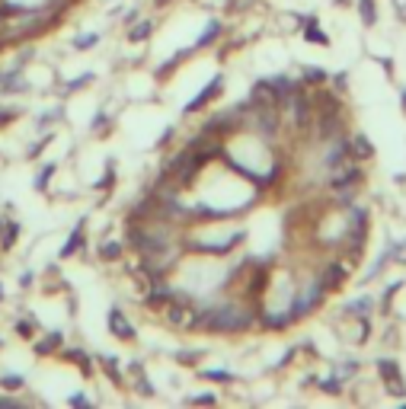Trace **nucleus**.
<instances>
[{"label": "nucleus", "mask_w": 406, "mask_h": 409, "mask_svg": "<svg viewBox=\"0 0 406 409\" xmlns=\"http://www.w3.org/2000/svg\"><path fill=\"white\" fill-rule=\"evenodd\" d=\"M256 323V314L249 307L237 304V301H221V304H199V329L205 333H243L249 326Z\"/></svg>", "instance_id": "obj_1"}, {"label": "nucleus", "mask_w": 406, "mask_h": 409, "mask_svg": "<svg viewBox=\"0 0 406 409\" xmlns=\"http://www.w3.org/2000/svg\"><path fill=\"white\" fill-rule=\"evenodd\" d=\"M109 333L115 336V339H122V342H131V339H135V326H131V320L125 316L122 307H112L109 310Z\"/></svg>", "instance_id": "obj_2"}, {"label": "nucleus", "mask_w": 406, "mask_h": 409, "mask_svg": "<svg viewBox=\"0 0 406 409\" xmlns=\"http://www.w3.org/2000/svg\"><path fill=\"white\" fill-rule=\"evenodd\" d=\"M378 371H381V377H384V384H387L394 393H403L406 387H403V374H400V368L390 358H381L378 362Z\"/></svg>", "instance_id": "obj_3"}, {"label": "nucleus", "mask_w": 406, "mask_h": 409, "mask_svg": "<svg viewBox=\"0 0 406 409\" xmlns=\"http://www.w3.org/2000/svg\"><path fill=\"white\" fill-rule=\"evenodd\" d=\"M221 86H224V77H221V74H218V77H212V84L205 86L202 93H199L192 102H189V106H185V112H199V109H205V106H208V102H212L214 96L221 93Z\"/></svg>", "instance_id": "obj_4"}, {"label": "nucleus", "mask_w": 406, "mask_h": 409, "mask_svg": "<svg viewBox=\"0 0 406 409\" xmlns=\"http://www.w3.org/2000/svg\"><path fill=\"white\" fill-rule=\"evenodd\" d=\"M349 148H352V157H361V160H368L371 154H374V148H371V144L361 138V135L355 141H349Z\"/></svg>", "instance_id": "obj_5"}, {"label": "nucleus", "mask_w": 406, "mask_h": 409, "mask_svg": "<svg viewBox=\"0 0 406 409\" xmlns=\"http://www.w3.org/2000/svg\"><path fill=\"white\" fill-rule=\"evenodd\" d=\"M150 32H154V23H150V19H141L138 29H131L128 32V42H144Z\"/></svg>", "instance_id": "obj_6"}, {"label": "nucleus", "mask_w": 406, "mask_h": 409, "mask_svg": "<svg viewBox=\"0 0 406 409\" xmlns=\"http://www.w3.org/2000/svg\"><path fill=\"white\" fill-rule=\"evenodd\" d=\"M100 256H102V259H106V262H115V259H119V256H122V243H119V240L102 243V246H100Z\"/></svg>", "instance_id": "obj_7"}, {"label": "nucleus", "mask_w": 406, "mask_h": 409, "mask_svg": "<svg viewBox=\"0 0 406 409\" xmlns=\"http://www.w3.org/2000/svg\"><path fill=\"white\" fill-rule=\"evenodd\" d=\"M58 345H61V333H48L45 339L36 345V352H38V355H48V352H55Z\"/></svg>", "instance_id": "obj_8"}, {"label": "nucleus", "mask_w": 406, "mask_h": 409, "mask_svg": "<svg viewBox=\"0 0 406 409\" xmlns=\"http://www.w3.org/2000/svg\"><path fill=\"white\" fill-rule=\"evenodd\" d=\"M83 246V221H80V227H77L74 233H71V240L65 243V250H61V256H71L74 250H80Z\"/></svg>", "instance_id": "obj_9"}, {"label": "nucleus", "mask_w": 406, "mask_h": 409, "mask_svg": "<svg viewBox=\"0 0 406 409\" xmlns=\"http://www.w3.org/2000/svg\"><path fill=\"white\" fill-rule=\"evenodd\" d=\"M65 355H67V362L80 364L83 374H90V362H87V352H83V349H71V352H65Z\"/></svg>", "instance_id": "obj_10"}, {"label": "nucleus", "mask_w": 406, "mask_h": 409, "mask_svg": "<svg viewBox=\"0 0 406 409\" xmlns=\"http://www.w3.org/2000/svg\"><path fill=\"white\" fill-rule=\"evenodd\" d=\"M100 362H102V368L109 371V377H112V381H115V384H122V374H119V364H115V355H102Z\"/></svg>", "instance_id": "obj_11"}, {"label": "nucleus", "mask_w": 406, "mask_h": 409, "mask_svg": "<svg viewBox=\"0 0 406 409\" xmlns=\"http://www.w3.org/2000/svg\"><path fill=\"white\" fill-rule=\"evenodd\" d=\"M221 23H212V26H208V32H202V38H199V45H212V42H214V38H218V36H221Z\"/></svg>", "instance_id": "obj_12"}, {"label": "nucleus", "mask_w": 406, "mask_h": 409, "mask_svg": "<svg viewBox=\"0 0 406 409\" xmlns=\"http://www.w3.org/2000/svg\"><path fill=\"white\" fill-rule=\"evenodd\" d=\"M304 80L307 84H324L326 71H320V67H304Z\"/></svg>", "instance_id": "obj_13"}, {"label": "nucleus", "mask_w": 406, "mask_h": 409, "mask_svg": "<svg viewBox=\"0 0 406 409\" xmlns=\"http://www.w3.org/2000/svg\"><path fill=\"white\" fill-rule=\"evenodd\" d=\"M359 10H361V19H365V23H374V0H359Z\"/></svg>", "instance_id": "obj_14"}, {"label": "nucleus", "mask_w": 406, "mask_h": 409, "mask_svg": "<svg viewBox=\"0 0 406 409\" xmlns=\"http://www.w3.org/2000/svg\"><path fill=\"white\" fill-rule=\"evenodd\" d=\"M32 329H36V323H32V320H19V323H16V333L23 336V339H32V336H36Z\"/></svg>", "instance_id": "obj_15"}, {"label": "nucleus", "mask_w": 406, "mask_h": 409, "mask_svg": "<svg viewBox=\"0 0 406 409\" xmlns=\"http://www.w3.org/2000/svg\"><path fill=\"white\" fill-rule=\"evenodd\" d=\"M16 233H19V227H16V224H10L7 233H3V243H0V246H3V250H10V246L16 243Z\"/></svg>", "instance_id": "obj_16"}, {"label": "nucleus", "mask_w": 406, "mask_h": 409, "mask_svg": "<svg viewBox=\"0 0 406 409\" xmlns=\"http://www.w3.org/2000/svg\"><path fill=\"white\" fill-rule=\"evenodd\" d=\"M3 387H7V390H16V387H23V381H19V377H3Z\"/></svg>", "instance_id": "obj_17"}, {"label": "nucleus", "mask_w": 406, "mask_h": 409, "mask_svg": "<svg viewBox=\"0 0 406 409\" xmlns=\"http://www.w3.org/2000/svg\"><path fill=\"white\" fill-rule=\"evenodd\" d=\"M96 42V36H83V38H77V48H87V45H93Z\"/></svg>", "instance_id": "obj_18"}, {"label": "nucleus", "mask_w": 406, "mask_h": 409, "mask_svg": "<svg viewBox=\"0 0 406 409\" xmlns=\"http://www.w3.org/2000/svg\"><path fill=\"white\" fill-rule=\"evenodd\" d=\"M192 403H214L212 393H202V397H192Z\"/></svg>", "instance_id": "obj_19"}, {"label": "nucleus", "mask_w": 406, "mask_h": 409, "mask_svg": "<svg viewBox=\"0 0 406 409\" xmlns=\"http://www.w3.org/2000/svg\"><path fill=\"white\" fill-rule=\"evenodd\" d=\"M394 7H400V19H406V0H394Z\"/></svg>", "instance_id": "obj_20"}, {"label": "nucleus", "mask_w": 406, "mask_h": 409, "mask_svg": "<svg viewBox=\"0 0 406 409\" xmlns=\"http://www.w3.org/2000/svg\"><path fill=\"white\" fill-rule=\"evenodd\" d=\"M71 403H74V406H83V403H87V397H83V393H74V397H71Z\"/></svg>", "instance_id": "obj_21"}, {"label": "nucleus", "mask_w": 406, "mask_h": 409, "mask_svg": "<svg viewBox=\"0 0 406 409\" xmlns=\"http://www.w3.org/2000/svg\"><path fill=\"white\" fill-rule=\"evenodd\" d=\"M13 115H16V112H0V125H3V121H10Z\"/></svg>", "instance_id": "obj_22"}, {"label": "nucleus", "mask_w": 406, "mask_h": 409, "mask_svg": "<svg viewBox=\"0 0 406 409\" xmlns=\"http://www.w3.org/2000/svg\"><path fill=\"white\" fill-rule=\"evenodd\" d=\"M166 3H173V0H157V7H166Z\"/></svg>", "instance_id": "obj_23"}, {"label": "nucleus", "mask_w": 406, "mask_h": 409, "mask_svg": "<svg viewBox=\"0 0 406 409\" xmlns=\"http://www.w3.org/2000/svg\"><path fill=\"white\" fill-rule=\"evenodd\" d=\"M0 231H3V224H0Z\"/></svg>", "instance_id": "obj_24"}]
</instances>
